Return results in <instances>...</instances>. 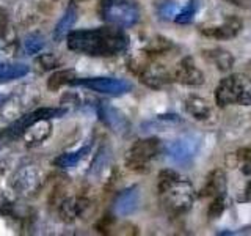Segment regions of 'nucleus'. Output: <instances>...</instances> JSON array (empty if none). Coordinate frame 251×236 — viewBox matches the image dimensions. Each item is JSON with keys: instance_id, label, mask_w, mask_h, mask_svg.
Returning <instances> with one entry per match:
<instances>
[{"instance_id": "4be33fe9", "label": "nucleus", "mask_w": 251, "mask_h": 236, "mask_svg": "<svg viewBox=\"0 0 251 236\" xmlns=\"http://www.w3.org/2000/svg\"><path fill=\"white\" fill-rule=\"evenodd\" d=\"M86 153H90V147H83V148L77 149V151H73V153L60 154L57 159L53 161V165L55 167H60V169H73L83 159V157L86 156Z\"/></svg>"}, {"instance_id": "bb28decb", "label": "nucleus", "mask_w": 251, "mask_h": 236, "mask_svg": "<svg viewBox=\"0 0 251 236\" xmlns=\"http://www.w3.org/2000/svg\"><path fill=\"white\" fill-rule=\"evenodd\" d=\"M227 199H226V194L225 195H220V197H215L214 202H212L210 208H209V217L210 219H217L220 217L225 212V209L227 208Z\"/></svg>"}, {"instance_id": "f257e3e1", "label": "nucleus", "mask_w": 251, "mask_h": 236, "mask_svg": "<svg viewBox=\"0 0 251 236\" xmlns=\"http://www.w3.org/2000/svg\"><path fill=\"white\" fill-rule=\"evenodd\" d=\"M66 38L71 51L90 57H113L129 47V36L116 26L74 30Z\"/></svg>"}, {"instance_id": "a211bd4d", "label": "nucleus", "mask_w": 251, "mask_h": 236, "mask_svg": "<svg viewBox=\"0 0 251 236\" xmlns=\"http://www.w3.org/2000/svg\"><path fill=\"white\" fill-rule=\"evenodd\" d=\"M30 73V66L24 65V63H10L3 61L0 63V84L16 81Z\"/></svg>"}, {"instance_id": "6e6552de", "label": "nucleus", "mask_w": 251, "mask_h": 236, "mask_svg": "<svg viewBox=\"0 0 251 236\" xmlns=\"http://www.w3.org/2000/svg\"><path fill=\"white\" fill-rule=\"evenodd\" d=\"M98 114H99L100 121L113 132L120 134V136H126L127 132H130V123L127 118H126V115L121 110L110 106L108 102H100L98 107Z\"/></svg>"}, {"instance_id": "39448f33", "label": "nucleus", "mask_w": 251, "mask_h": 236, "mask_svg": "<svg viewBox=\"0 0 251 236\" xmlns=\"http://www.w3.org/2000/svg\"><path fill=\"white\" fill-rule=\"evenodd\" d=\"M162 151V142L159 139H146L138 140L132 145L127 151L126 164L130 170L146 172L148 162Z\"/></svg>"}, {"instance_id": "c85d7f7f", "label": "nucleus", "mask_w": 251, "mask_h": 236, "mask_svg": "<svg viewBox=\"0 0 251 236\" xmlns=\"http://www.w3.org/2000/svg\"><path fill=\"white\" fill-rule=\"evenodd\" d=\"M39 63H41L44 69H52V68H57L58 66V60L55 59L52 54L41 55V57H39Z\"/></svg>"}, {"instance_id": "20e7f679", "label": "nucleus", "mask_w": 251, "mask_h": 236, "mask_svg": "<svg viewBox=\"0 0 251 236\" xmlns=\"http://www.w3.org/2000/svg\"><path fill=\"white\" fill-rule=\"evenodd\" d=\"M215 102L218 107L229 104H251V81L243 74H231L225 77L215 88Z\"/></svg>"}, {"instance_id": "2eb2a0df", "label": "nucleus", "mask_w": 251, "mask_h": 236, "mask_svg": "<svg viewBox=\"0 0 251 236\" xmlns=\"http://www.w3.org/2000/svg\"><path fill=\"white\" fill-rule=\"evenodd\" d=\"M90 202L82 197H73V199H66L60 205V216L66 222H73L77 217L85 214V211L88 209Z\"/></svg>"}, {"instance_id": "473e14b6", "label": "nucleus", "mask_w": 251, "mask_h": 236, "mask_svg": "<svg viewBox=\"0 0 251 236\" xmlns=\"http://www.w3.org/2000/svg\"><path fill=\"white\" fill-rule=\"evenodd\" d=\"M78 2H85V0H78Z\"/></svg>"}, {"instance_id": "c756f323", "label": "nucleus", "mask_w": 251, "mask_h": 236, "mask_svg": "<svg viewBox=\"0 0 251 236\" xmlns=\"http://www.w3.org/2000/svg\"><path fill=\"white\" fill-rule=\"evenodd\" d=\"M6 27H8V16L3 8H0V36L5 35Z\"/></svg>"}, {"instance_id": "f03ea898", "label": "nucleus", "mask_w": 251, "mask_h": 236, "mask_svg": "<svg viewBox=\"0 0 251 236\" xmlns=\"http://www.w3.org/2000/svg\"><path fill=\"white\" fill-rule=\"evenodd\" d=\"M159 192L163 205L175 214H182L193 205V186L173 170H163L160 173Z\"/></svg>"}, {"instance_id": "423d86ee", "label": "nucleus", "mask_w": 251, "mask_h": 236, "mask_svg": "<svg viewBox=\"0 0 251 236\" xmlns=\"http://www.w3.org/2000/svg\"><path fill=\"white\" fill-rule=\"evenodd\" d=\"M71 85L74 87H85V88L98 91L102 94H110V96H121L132 90V84L124 79L115 77H83L74 79Z\"/></svg>"}, {"instance_id": "6ab92c4d", "label": "nucleus", "mask_w": 251, "mask_h": 236, "mask_svg": "<svg viewBox=\"0 0 251 236\" xmlns=\"http://www.w3.org/2000/svg\"><path fill=\"white\" fill-rule=\"evenodd\" d=\"M185 109H187V112L195 118V120H200V121L207 120L212 114V107H210L209 102L202 98H198V96L188 98L185 101Z\"/></svg>"}, {"instance_id": "4468645a", "label": "nucleus", "mask_w": 251, "mask_h": 236, "mask_svg": "<svg viewBox=\"0 0 251 236\" xmlns=\"http://www.w3.org/2000/svg\"><path fill=\"white\" fill-rule=\"evenodd\" d=\"M140 81L148 85L149 88H162V87L171 82V76L162 65H155L154 63V65H148L141 69Z\"/></svg>"}, {"instance_id": "7ed1b4c3", "label": "nucleus", "mask_w": 251, "mask_h": 236, "mask_svg": "<svg viewBox=\"0 0 251 236\" xmlns=\"http://www.w3.org/2000/svg\"><path fill=\"white\" fill-rule=\"evenodd\" d=\"M99 16L110 26L129 29L140 21L141 10L137 0H100Z\"/></svg>"}, {"instance_id": "9b49d317", "label": "nucleus", "mask_w": 251, "mask_h": 236, "mask_svg": "<svg viewBox=\"0 0 251 236\" xmlns=\"http://www.w3.org/2000/svg\"><path fill=\"white\" fill-rule=\"evenodd\" d=\"M242 27H243L242 21L239 18H235V16H231V18L225 19L220 26L202 27L201 33H204L209 38H215V39H231L240 33Z\"/></svg>"}, {"instance_id": "f3484780", "label": "nucleus", "mask_w": 251, "mask_h": 236, "mask_svg": "<svg viewBox=\"0 0 251 236\" xmlns=\"http://www.w3.org/2000/svg\"><path fill=\"white\" fill-rule=\"evenodd\" d=\"M204 197H220L226 194V175L223 170H214L207 178L206 186L201 191Z\"/></svg>"}, {"instance_id": "a878e982", "label": "nucleus", "mask_w": 251, "mask_h": 236, "mask_svg": "<svg viewBox=\"0 0 251 236\" xmlns=\"http://www.w3.org/2000/svg\"><path fill=\"white\" fill-rule=\"evenodd\" d=\"M108 159H110V149H108V147L100 148L99 153L96 154V157H94L90 173H93V175H99V173L102 172V169H104V165H107Z\"/></svg>"}, {"instance_id": "dca6fc26", "label": "nucleus", "mask_w": 251, "mask_h": 236, "mask_svg": "<svg viewBox=\"0 0 251 236\" xmlns=\"http://www.w3.org/2000/svg\"><path fill=\"white\" fill-rule=\"evenodd\" d=\"M75 21H77V8L74 3H71L66 8L65 14L61 16V19L57 22V26H55V29H53V39L55 41L58 43L65 36H68L71 33V29H73Z\"/></svg>"}, {"instance_id": "1a4fd4ad", "label": "nucleus", "mask_w": 251, "mask_h": 236, "mask_svg": "<svg viewBox=\"0 0 251 236\" xmlns=\"http://www.w3.org/2000/svg\"><path fill=\"white\" fill-rule=\"evenodd\" d=\"M198 148H200V139L195 136H187L170 144L167 148V154L173 162L185 164L196 154Z\"/></svg>"}, {"instance_id": "ddd939ff", "label": "nucleus", "mask_w": 251, "mask_h": 236, "mask_svg": "<svg viewBox=\"0 0 251 236\" xmlns=\"http://www.w3.org/2000/svg\"><path fill=\"white\" fill-rule=\"evenodd\" d=\"M11 186L21 194L33 191L39 179V170L35 169V165H24L11 178Z\"/></svg>"}, {"instance_id": "0eeeda50", "label": "nucleus", "mask_w": 251, "mask_h": 236, "mask_svg": "<svg viewBox=\"0 0 251 236\" xmlns=\"http://www.w3.org/2000/svg\"><path fill=\"white\" fill-rule=\"evenodd\" d=\"M66 114V109H55V107H39L33 112H30L27 115L21 117L19 120H16L11 128L8 129V136L10 137H19L24 136L25 131L30 128L31 124H35L38 121L43 120H50V118H58Z\"/></svg>"}, {"instance_id": "f8f14e48", "label": "nucleus", "mask_w": 251, "mask_h": 236, "mask_svg": "<svg viewBox=\"0 0 251 236\" xmlns=\"http://www.w3.org/2000/svg\"><path fill=\"white\" fill-rule=\"evenodd\" d=\"M138 202H140V192L137 186H132L121 191L116 195L115 203H113V211L118 216H129L133 211L138 208Z\"/></svg>"}, {"instance_id": "aec40b11", "label": "nucleus", "mask_w": 251, "mask_h": 236, "mask_svg": "<svg viewBox=\"0 0 251 236\" xmlns=\"http://www.w3.org/2000/svg\"><path fill=\"white\" fill-rule=\"evenodd\" d=\"M52 131V126L49 123V120H43V121H38L35 124H31L30 128L25 131L24 136L27 137V145L28 147H33L41 144L43 140H46L49 137V134Z\"/></svg>"}, {"instance_id": "7c9ffc66", "label": "nucleus", "mask_w": 251, "mask_h": 236, "mask_svg": "<svg viewBox=\"0 0 251 236\" xmlns=\"http://www.w3.org/2000/svg\"><path fill=\"white\" fill-rule=\"evenodd\" d=\"M239 202H251V181H248L247 183V186H245V189H243V192L239 195V199H237Z\"/></svg>"}, {"instance_id": "412c9836", "label": "nucleus", "mask_w": 251, "mask_h": 236, "mask_svg": "<svg viewBox=\"0 0 251 236\" xmlns=\"http://www.w3.org/2000/svg\"><path fill=\"white\" fill-rule=\"evenodd\" d=\"M202 55L210 63H214L220 71H229L234 66L232 54L225 49H209V51H204Z\"/></svg>"}, {"instance_id": "2f4dec72", "label": "nucleus", "mask_w": 251, "mask_h": 236, "mask_svg": "<svg viewBox=\"0 0 251 236\" xmlns=\"http://www.w3.org/2000/svg\"><path fill=\"white\" fill-rule=\"evenodd\" d=\"M235 6H240V8H251V0H226Z\"/></svg>"}, {"instance_id": "5701e85b", "label": "nucleus", "mask_w": 251, "mask_h": 236, "mask_svg": "<svg viewBox=\"0 0 251 236\" xmlns=\"http://www.w3.org/2000/svg\"><path fill=\"white\" fill-rule=\"evenodd\" d=\"M77 76H75V71L74 69H61V71H55V73L49 77L47 81V88L50 91H57L60 90L63 85H71V82L74 81Z\"/></svg>"}, {"instance_id": "cd10ccee", "label": "nucleus", "mask_w": 251, "mask_h": 236, "mask_svg": "<svg viewBox=\"0 0 251 236\" xmlns=\"http://www.w3.org/2000/svg\"><path fill=\"white\" fill-rule=\"evenodd\" d=\"M239 159L242 162V170L245 175L251 177V147H245L237 151Z\"/></svg>"}, {"instance_id": "393cba45", "label": "nucleus", "mask_w": 251, "mask_h": 236, "mask_svg": "<svg viewBox=\"0 0 251 236\" xmlns=\"http://www.w3.org/2000/svg\"><path fill=\"white\" fill-rule=\"evenodd\" d=\"M196 10H198V3L195 2V0H188V2L184 5V8L180 10V13L176 16L175 22L177 24H188L192 22L195 14H196Z\"/></svg>"}, {"instance_id": "b1692460", "label": "nucleus", "mask_w": 251, "mask_h": 236, "mask_svg": "<svg viewBox=\"0 0 251 236\" xmlns=\"http://www.w3.org/2000/svg\"><path fill=\"white\" fill-rule=\"evenodd\" d=\"M46 46V38L41 33H31L25 36L24 39V51L27 52V55H35L38 52H41Z\"/></svg>"}, {"instance_id": "9d476101", "label": "nucleus", "mask_w": 251, "mask_h": 236, "mask_svg": "<svg viewBox=\"0 0 251 236\" xmlns=\"http://www.w3.org/2000/svg\"><path fill=\"white\" fill-rule=\"evenodd\" d=\"M176 82L184 84V85H192V87H198L204 84V74L202 71L195 65L193 59L185 57L180 60V63L177 65L175 76H173Z\"/></svg>"}]
</instances>
